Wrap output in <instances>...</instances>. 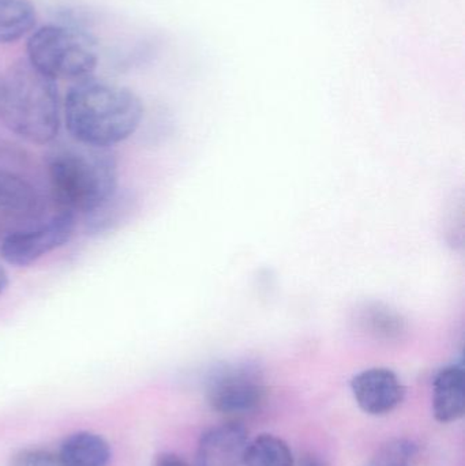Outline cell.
<instances>
[{"instance_id":"1","label":"cell","mask_w":465,"mask_h":466,"mask_svg":"<svg viewBox=\"0 0 465 466\" xmlns=\"http://www.w3.org/2000/svg\"><path fill=\"white\" fill-rule=\"evenodd\" d=\"M63 117L74 141L109 149L136 133L144 104L127 87L87 76L66 93Z\"/></svg>"},{"instance_id":"2","label":"cell","mask_w":465,"mask_h":466,"mask_svg":"<svg viewBox=\"0 0 465 466\" xmlns=\"http://www.w3.org/2000/svg\"><path fill=\"white\" fill-rule=\"evenodd\" d=\"M49 187L56 208L86 218L115 201L119 171L114 153L106 147L62 144L46 160Z\"/></svg>"},{"instance_id":"3","label":"cell","mask_w":465,"mask_h":466,"mask_svg":"<svg viewBox=\"0 0 465 466\" xmlns=\"http://www.w3.org/2000/svg\"><path fill=\"white\" fill-rule=\"evenodd\" d=\"M62 116L56 81L26 59L14 63L0 76V120L11 133L32 144H51L59 134Z\"/></svg>"},{"instance_id":"4","label":"cell","mask_w":465,"mask_h":466,"mask_svg":"<svg viewBox=\"0 0 465 466\" xmlns=\"http://www.w3.org/2000/svg\"><path fill=\"white\" fill-rule=\"evenodd\" d=\"M25 59L54 81H81L97 67V41L76 25H45L30 33Z\"/></svg>"},{"instance_id":"5","label":"cell","mask_w":465,"mask_h":466,"mask_svg":"<svg viewBox=\"0 0 465 466\" xmlns=\"http://www.w3.org/2000/svg\"><path fill=\"white\" fill-rule=\"evenodd\" d=\"M265 397L267 385L254 364H224L207 380V402L223 415H250L264 404Z\"/></svg>"},{"instance_id":"6","label":"cell","mask_w":465,"mask_h":466,"mask_svg":"<svg viewBox=\"0 0 465 466\" xmlns=\"http://www.w3.org/2000/svg\"><path fill=\"white\" fill-rule=\"evenodd\" d=\"M76 216L57 208L52 215L22 231L0 240V255L5 262L18 268L32 265L44 255L65 246L76 231Z\"/></svg>"},{"instance_id":"7","label":"cell","mask_w":465,"mask_h":466,"mask_svg":"<svg viewBox=\"0 0 465 466\" xmlns=\"http://www.w3.org/2000/svg\"><path fill=\"white\" fill-rule=\"evenodd\" d=\"M45 216L40 194L26 179L0 171V240L38 223Z\"/></svg>"},{"instance_id":"8","label":"cell","mask_w":465,"mask_h":466,"mask_svg":"<svg viewBox=\"0 0 465 466\" xmlns=\"http://www.w3.org/2000/svg\"><path fill=\"white\" fill-rule=\"evenodd\" d=\"M351 390L360 410L370 416L389 415L406 397V388L398 374L381 367L355 375Z\"/></svg>"},{"instance_id":"9","label":"cell","mask_w":465,"mask_h":466,"mask_svg":"<svg viewBox=\"0 0 465 466\" xmlns=\"http://www.w3.org/2000/svg\"><path fill=\"white\" fill-rule=\"evenodd\" d=\"M248 431L237 421L218 424L202 434L197 466H243Z\"/></svg>"},{"instance_id":"10","label":"cell","mask_w":465,"mask_h":466,"mask_svg":"<svg viewBox=\"0 0 465 466\" xmlns=\"http://www.w3.org/2000/svg\"><path fill=\"white\" fill-rule=\"evenodd\" d=\"M465 413V371L461 364L445 367L433 380V415L442 424L455 423Z\"/></svg>"},{"instance_id":"11","label":"cell","mask_w":465,"mask_h":466,"mask_svg":"<svg viewBox=\"0 0 465 466\" xmlns=\"http://www.w3.org/2000/svg\"><path fill=\"white\" fill-rule=\"evenodd\" d=\"M60 466H108L111 448L101 435L78 431L68 435L56 451Z\"/></svg>"},{"instance_id":"12","label":"cell","mask_w":465,"mask_h":466,"mask_svg":"<svg viewBox=\"0 0 465 466\" xmlns=\"http://www.w3.org/2000/svg\"><path fill=\"white\" fill-rule=\"evenodd\" d=\"M37 13L30 0H0V44H11L30 35Z\"/></svg>"},{"instance_id":"13","label":"cell","mask_w":465,"mask_h":466,"mask_svg":"<svg viewBox=\"0 0 465 466\" xmlns=\"http://www.w3.org/2000/svg\"><path fill=\"white\" fill-rule=\"evenodd\" d=\"M291 449L280 438L264 434L248 442L243 466H294Z\"/></svg>"},{"instance_id":"14","label":"cell","mask_w":465,"mask_h":466,"mask_svg":"<svg viewBox=\"0 0 465 466\" xmlns=\"http://www.w3.org/2000/svg\"><path fill=\"white\" fill-rule=\"evenodd\" d=\"M368 466H420V449L411 441L398 438L381 446Z\"/></svg>"},{"instance_id":"15","label":"cell","mask_w":465,"mask_h":466,"mask_svg":"<svg viewBox=\"0 0 465 466\" xmlns=\"http://www.w3.org/2000/svg\"><path fill=\"white\" fill-rule=\"evenodd\" d=\"M7 466H60L56 451L44 448H25L11 456Z\"/></svg>"},{"instance_id":"16","label":"cell","mask_w":465,"mask_h":466,"mask_svg":"<svg viewBox=\"0 0 465 466\" xmlns=\"http://www.w3.org/2000/svg\"><path fill=\"white\" fill-rule=\"evenodd\" d=\"M152 466H191L182 457L174 453H161L153 460Z\"/></svg>"},{"instance_id":"17","label":"cell","mask_w":465,"mask_h":466,"mask_svg":"<svg viewBox=\"0 0 465 466\" xmlns=\"http://www.w3.org/2000/svg\"><path fill=\"white\" fill-rule=\"evenodd\" d=\"M297 466H327V464L318 457L308 454V456L302 457V460L298 462Z\"/></svg>"},{"instance_id":"18","label":"cell","mask_w":465,"mask_h":466,"mask_svg":"<svg viewBox=\"0 0 465 466\" xmlns=\"http://www.w3.org/2000/svg\"><path fill=\"white\" fill-rule=\"evenodd\" d=\"M7 285H8L7 273H5V268H3L2 265H0V295H2L3 292H5V288H7Z\"/></svg>"}]
</instances>
